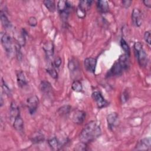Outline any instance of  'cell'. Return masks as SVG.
<instances>
[{
    "mask_svg": "<svg viewBox=\"0 0 151 151\" xmlns=\"http://www.w3.org/2000/svg\"><path fill=\"white\" fill-rule=\"evenodd\" d=\"M100 124V122L97 121L93 120L88 122L80 133L81 142L87 144L99 137L101 133Z\"/></svg>",
    "mask_w": 151,
    "mask_h": 151,
    "instance_id": "obj_1",
    "label": "cell"
},
{
    "mask_svg": "<svg viewBox=\"0 0 151 151\" xmlns=\"http://www.w3.org/2000/svg\"><path fill=\"white\" fill-rule=\"evenodd\" d=\"M129 55L124 54L120 56L119 60L114 63L109 72V76H119L129 66Z\"/></svg>",
    "mask_w": 151,
    "mask_h": 151,
    "instance_id": "obj_2",
    "label": "cell"
},
{
    "mask_svg": "<svg viewBox=\"0 0 151 151\" xmlns=\"http://www.w3.org/2000/svg\"><path fill=\"white\" fill-rule=\"evenodd\" d=\"M134 49L137 55L138 63L140 67H145L147 65L148 58L146 53L143 49L142 44L140 42H136L134 44Z\"/></svg>",
    "mask_w": 151,
    "mask_h": 151,
    "instance_id": "obj_3",
    "label": "cell"
},
{
    "mask_svg": "<svg viewBox=\"0 0 151 151\" xmlns=\"http://www.w3.org/2000/svg\"><path fill=\"white\" fill-rule=\"evenodd\" d=\"M57 8L63 19H67L71 8V5L68 1H59L57 3Z\"/></svg>",
    "mask_w": 151,
    "mask_h": 151,
    "instance_id": "obj_4",
    "label": "cell"
},
{
    "mask_svg": "<svg viewBox=\"0 0 151 151\" xmlns=\"http://www.w3.org/2000/svg\"><path fill=\"white\" fill-rule=\"evenodd\" d=\"M1 44L6 53L10 54L12 52V44L10 36L6 33H1Z\"/></svg>",
    "mask_w": 151,
    "mask_h": 151,
    "instance_id": "obj_5",
    "label": "cell"
},
{
    "mask_svg": "<svg viewBox=\"0 0 151 151\" xmlns=\"http://www.w3.org/2000/svg\"><path fill=\"white\" fill-rule=\"evenodd\" d=\"M27 106L29 110V113L31 114H33L37 110L39 100L38 98L36 96H32L27 99Z\"/></svg>",
    "mask_w": 151,
    "mask_h": 151,
    "instance_id": "obj_6",
    "label": "cell"
},
{
    "mask_svg": "<svg viewBox=\"0 0 151 151\" xmlns=\"http://www.w3.org/2000/svg\"><path fill=\"white\" fill-rule=\"evenodd\" d=\"M91 96L93 100L96 101V104L99 108H103L108 104L107 101L104 99L100 92L94 91L92 93Z\"/></svg>",
    "mask_w": 151,
    "mask_h": 151,
    "instance_id": "obj_7",
    "label": "cell"
},
{
    "mask_svg": "<svg viewBox=\"0 0 151 151\" xmlns=\"http://www.w3.org/2000/svg\"><path fill=\"white\" fill-rule=\"evenodd\" d=\"M84 67L87 71L90 73H94L95 71L97 60L93 57H88L84 60Z\"/></svg>",
    "mask_w": 151,
    "mask_h": 151,
    "instance_id": "obj_8",
    "label": "cell"
},
{
    "mask_svg": "<svg viewBox=\"0 0 151 151\" xmlns=\"http://www.w3.org/2000/svg\"><path fill=\"white\" fill-rule=\"evenodd\" d=\"M132 20L133 25L136 27H140L142 23V14L139 9L134 8L132 13Z\"/></svg>",
    "mask_w": 151,
    "mask_h": 151,
    "instance_id": "obj_9",
    "label": "cell"
},
{
    "mask_svg": "<svg viewBox=\"0 0 151 151\" xmlns=\"http://www.w3.org/2000/svg\"><path fill=\"white\" fill-rule=\"evenodd\" d=\"M150 137H145L139 141L136 146V149L137 150H149L150 149Z\"/></svg>",
    "mask_w": 151,
    "mask_h": 151,
    "instance_id": "obj_10",
    "label": "cell"
},
{
    "mask_svg": "<svg viewBox=\"0 0 151 151\" xmlns=\"http://www.w3.org/2000/svg\"><path fill=\"white\" fill-rule=\"evenodd\" d=\"M86 119V113L82 110L76 111L73 115V121L78 124H81Z\"/></svg>",
    "mask_w": 151,
    "mask_h": 151,
    "instance_id": "obj_11",
    "label": "cell"
},
{
    "mask_svg": "<svg viewBox=\"0 0 151 151\" xmlns=\"http://www.w3.org/2000/svg\"><path fill=\"white\" fill-rule=\"evenodd\" d=\"M119 120V116L117 113H112L109 114L107 117V122L108 127L110 129H113L117 124Z\"/></svg>",
    "mask_w": 151,
    "mask_h": 151,
    "instance_id": "obj_12",
    "label": "cell"
},
{
    "mask_svg": "<svg viewBox=\"0 0 151 151\" xmlns=\"http://www.w3.org/2000/svg\"><path fill=\"white\" fill-rule=\"evenodd\" d=\"M40 89L42 93L46 95L51 94L52 91V87L50 83L46 81H41L40 84Z\"/></svg>",
    "mask_w": 151,
    "mask_h": 151,
    "instance_id": "obj_13",
    "label": "cell"
},
{
    "mask_svg": "<svg viewBox=\"0 0 151 151\" xmlns=\"http://www.w3.org/2000/svg\"><path fill=\"white\" fill-rule=\"evenodd\" d=\"M16 75L18 86L20 87L25 86L27 84V80L24 72L21 70H18L16 71Z\"/></svg>",
    "mask_w": 151,
    "mask_h": 151,
    "instance_id": "obj_14",
    "label": "cell"
},
{
    "mask_svg": "<svg viewBox=\"0 0 151 151\" xmlns=\"http://www.w3.org/2000/svg\"><path fill=\"white\" fill-rule=\"evenodd\" d=\"M97 8L101 13H106L109 11V6L106 1H98L97 2Z\"/></svg>",
    "mask_w": 151,
    "mask_h": 151,
    "instance_id": "obj_15",
    "label": "cell"
},
{
    "mask_svg": "<svg viewBox=\"0 0 151 151\" xmlns=\"http://www.w3.org/2000/svg\"><path fill=\"white\" fill-rule=\"evenodd\" d=\"M13 126L15 130L18 132H22L24 129V122L20 115L14 119Z\"/></svg>",
    "mask_w": 151,
    "mask_h": 151,
    "instance_id": "obj_16",
    "label": "cell"
},
{
    "mask_svg": "<svg viewBox=\"0 0 151 151\" xmlns=\"http://www.w3.org/2000/svg\"><path fill=\"white\" fill-rule=\"evenodd\" d=\"M0 18H1V24L4 28L6 29H9L11 28L12 24L11 22L8 19V17L6 16L5 13H4L2 11L0 12Z\"/></svg>",
    "mask_w": 151,
    "mask_h": 151,
    "instance_id": "obj_17",
    "label": "cell"
},
{
    "mask_svg": "<svg viewBox=\"0 0 151 151\" xmlns=\"http://www.w3.org/2000/svg\"><path fill=\"white\" fill-rule=\"evenodd\" d=\"M48 143L51 148L54 150H57L60 149L61 143L55 137H53L48 140Z\"/></svg>",
    "mask_w": 151,
    "mask_h": 151,
    "instance_id": "obj_18",
    "label": "cell"
},
{
    "mask_svg": "<svg viewBox=\"0 0 151 151\" xmlns=\"http://www.w3.org/2000/svg\"><path fill=\"white\" fill-rule=\"evenodd\" d=\"M47 56L48 58H50L53 55L54 53V45L52 42H46L43 47Z\"/></svg>",
    "mask_w": 151,
    "mask_h": 151,
    "instance_id": "obj_19",
    "label": "cell"
},
{
    "mask_svg": "<svg viewBox=\"0 0 151 151\" xmlns=\"http://www.w3.org/2000/svg\"><path fill=\"white\" fill-rule=\"evenodd\" d=\"M10 116L11 118H13L14 119L17 116H19V109L14 102H12L11 104Z\"/></svg>",
    "mask_w": 151,
    "mask_h": 151,
    "instance_id": "obj_20",
    "label": "cell"
},
{
    "mask_svg": "<svg viewBox=\"0 0 151 151\" xmlns=\"http://www.w3.org/2000/svg\"><path fill=\"white\" fill-rule=\"evenodd\" d=\"M31 140L34 143H40L43 142L44 140V136L40 132H37L33 134Z\"/></svg>",
    "mask_w": 151,
    "mask_h": 151,
    "instance_id": "obj_21",
    "label": "cell"
},
{
    "mask_svg": "<svg viewBox=\"0 0 151 151\" xmlns=\"http://www.w3.org/2000/svg\"><path fill=\"white\" fill-rule=\"evenodd\" d=\"M43 4L48 10L50 12H54L55 11L56 7L55 2L53 0H45L43 1Z\"/></svg>",
    "mask_w": 151,
    "mask_h": 151,
    "instance_id": "obj_22",
    "label": "cell"
},
{
    "mask_svg": "<svg viewBox=\"0 0 151 151\" xmlns=\"http://www.w3.org/2000/svg\"><path fill=\"white\" fill-rule=\"evenodd\" d=\"M91 3H92L91 1H81L79 2L78 8H80L81 9H82L84 12H86L87 10L89 9L91 5Z\"/></svg>",
    "mask_w": 151,
    "mask_h": 151,
    "instance_id": "obj_23",
    "label": "cell"
},
{
    "mask_svg": "<svg viewBox=\"0 0 151 151\" xmlns=\"http://www.w3.org/2000/svg\"><path fill=\"white\" fill-rule=\"evenodd\" d=\"M46 71L52 78H57L58 74H57V73L55 70V68L53 65L52 63L47 67V68L46 69Z\"/></svg>",
    "mask_w": 151,
    "mask_h": 151,
    "instance_id": "obj_24",
    "label": "cell"
},
{
    "mask_svg": "<svg viewBox=\"0 0 151 151\" xmlns=\"http://www.w3.org/2000/svg\"><path fill=\"white\" fill-rule=\"evenodd\" d=\"M72 89L76 92H80L83 90V86L81 83L78 80H75L73 81L71 85Z\"/></svg>",
    "mask_w": 151,
    "mask_h": 151,
    "instance_id": "obj_25",
    "label": "cell"
},
{
    "mask_svg": "<svg viewBox=\"0 0 151 151\" xmlns=\"http://www.w3.org/2000/svg\"><path fill=\"white\" fill-rule=\"evenodd\" d=\"M70 109H71L70 106L65 105V106H63L61 107L60 108H59V109L58 110V113L60 114H61V116H64V115L68 114V113L70 112Z\"/></svg>",
    "mask_w": 151,
    "mask_h": 151,
    "instance_id": "obj_26",
    "label": "cell"
},
{
    "mask_svg": "<svg viewBox=\"0 0 151 151\" xmlns=\"http://www.w3.org/2000/svg\"><path fill=\"white\" fill-rule=\"evenodd\" d=\"M120 45H121V47H122V49L125 52V53L129 55V54H130V48H129V46L127 44V42L123 38H122V40L120 41Z\"/></svg>",
    "mask_w": 151,
    "mask_h": 151,
    "instance_id": "obj_27",
    "label": "cell"
},
{
    "mask_svg": "<svg viewBox=\"0 0 151 151\" xmlns=\"http://www.w3.org/2000/svg\"><path fill=\"white\" fill-rule=\"evenodd\" d=\"M74 150L77 151H84L87 150V144L84 142H80L75 146Z\"/></svg>",
    "mask_w": 151,
    "mask_h": 151,
    "instance_id": "obj_28",
    "label": "cell"
},
{
    "mask_svg": "<svg viewBox=\"0 0 151 151\" xmlns=\"http://www.w3.org/2000/svg\"><path fill=\"white\" fill-rule=\"evenodd\" d=\"M68 67L69 70L71 71H74L77 69V63L75 61H74L73 60H71L68 62Z\"/></svg>",
    "mask_w": 151,
    "mask_h": 151,
    "instance_id": "obj_29",
    "label": "cell"
},
{
    "mask_svg": "<svg viewBox=\"0 0 151 151\" xmlns=\"http://www.w3.org/2000/svg\"><path fill=\"white\" fill-rule=\"evenodd\" d=\"M2 88L3 89V91H4V93H5L8 96H10L11 95L10 89L9 88L8 86L6 84L5 82L4 81V80L3 79H2Z\"/></svg>",
    "mask_w": 151,
    "mask_h": 151,
    "instance_id": "obj_30",
    "label": "cell"
},
{
    "mask_svg": "<svg viewBox=\"0 0 151 151\" xmlns=\"http://www.w3.org/2000/svg\"><path fill=\"white\" fill-rule=\"evenodd\" d=\"M28 24L31 27H35L37 25V19L34 17H31L28 19Z\"/></svg>",
    "mask_w": 151,
    "mask_h": 151,
    "instance_id": "obj_31",
    "label": "cell"
},
{
    "mask_svg": "<svg viewBox=\"0 0 151 151\" xmlns=\"http://www.w3.org/2000/svg\"><path fill=\"white\" fill-rule=\"evenodd\" d=\"M150 32L149 31H146L144 34V39L145 40V41L150 45V42H151V40H150Z\"/></svg>",
    "mask_w": 151,
    "mask_h": 151,
    "instance_id": "obj_32",
    "label": "cell"
},
{
    "mask_svg": "<svg viewBox=\"0 0 151 151\" xmlns=\"http://www.w3.org/2000/svg\"><path fill=\"white\" fill-rule=\"evenodd\" d=\"M61 62H62V61H61V58L59 57H57L54 59V63H52V64L55 68H58L60 66Z\"/></svg>",
    "mask_w": 151,
    "mask_h": 151,
    "instance_id": "obj_33",
    "label": "cell"
},
{
    "mask_svg": "<svg viewBox=\"0 0 151 151\" xmlns=\"http://www.w3.org/2000/svg\"><path fill=\"white\" fill-rule=\"evenodd\" d=\"M128 93L127 91H124L121 96V100L122 103H125L128 100Z\"/></svg>",
    "mask_w": 151,
    "mask_h": 151,
    "instance_id": "obj_34",
    "label": "cell"
},
{
    "mask_svg": "<svg viewBox=\"0 0 151 151\" xmlns=\"http://www.w3.org/2000/svg\"><path fill=\"white\" fill-rule=\"evenodd\" d=\"M77 14L78 17H80V18H83L86 15V12H84V11L81 9L80 8H77Z\"/></svg>",
    "mask_w": 151,
    "mask_h": 151,
    "instance_id": "obj_35",
    "label": "cell"
},
{
    "mask_svg": "<svg viewBox=\"0 0 151 151\" xmlns=\"http://www.w3.org/2000/svg\"><path fill=\"white\" fill-rule=\"evenodd\" d=\"M132 1H129V0H124L122 1V4L124 7L125 8H128L130 6Z\"/></svg>",
    "mask_w": 151,
    "mask_h": 151,
    "instance_id": "obj_36",
    "label": "cell"
},
{
    "mask_svg": "<svg viewBox=\"0 0 151 151\" xmlns=\"http://www.w3.org/2000/svg\"><path fill=\"white\" fill-rule=\"evenodd\" d=\"M144 5L145 6H146L148 8H150L151 7V1L150 0H145L143 1Z\"/></svg>",
    "mask_w": 151,
    "mask_h": 151,
    "instance_id": "obj_37",
    "label": "cell"
}]
</instances>
